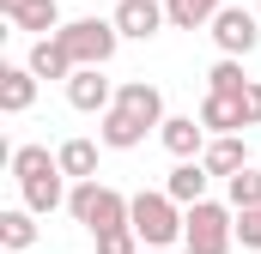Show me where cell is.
<instances>
[{
  "label": "cell",
  "instance_id": "obj_1",
  "mask_svg": "<svg viewBox=\"0 0 261 254\" xmlns=\"http://www.w3.org/2000/svg\"><path fill=\"white\" fill-rule=\"evenodd\" d=\"M128 224L140 230V242L146 248H170V242H182V230H189V206L182 200H170L164 188H140L134 194V206H128Z\"/></svg>",
  "mask_w": 261,
  "mask_h": 254
},
{
  "label": "cell",
  "instance_id": "obj_2",
  "mask_svg": "<svg viewBox=\"0 0 261 254\" xmlns=\"http://www.w3.org/2000/svg\"><path fill=\"white\" fill-rule=\"evenodd\" d=\"M128 206H134V194H116L110 182H97V176L73 182V194H67V212H73L91 236L110 230V224H128Z\"/></svg>",
  "mask_w": 261,
  "mask_h": 254
},
{
  "label": "cell",
  "instance_id": "obj_3",
  "mask_svg": "<svg viewBox=\"0 0 261 254\" xmlns=\"http://www.w3.org/2000/svg\"><path fill=\"white\" fill-rule=\"evenodd\" d=\"M182 242H189V254H231V242H237V206L231 200L225 206L219 200H195Z\"/></svg>",
  "mask_w": 261,
  "mask_h": 254
},
{
  "label": "cell",
  "instance_id": "obj_4",
  "mask_svg": "<svg viewBox=\"0 0 261 254\" xmlns=\"http://www.w3.org/2000/svg\"><path fill=\"white\" fill-rule=\"evenodd\" d=\"M55 37L67 43V55H73L79 67H110V61H116V49H122L116 18H73V24H61Z\"/></svg>",
  "mask_w": 261,
  "mask_h": 254
},
{
  "label": "cell",
  "instance_id": "obj_5",
  "mask_svg": "<svg viewBox=\"0 0 261 254\" xmlns=\"http://www.w3.org/2000/svg\"><path fill=\"white\" fill-rule=\"evenodd\" d=\"M206 37L219 43V55H255L261 24H255V12H249V6H219V12H213V24H206Z\"/></svg>",
  "mask_w": 261,
  "mask_h": 254
},
{
  "label": "cell",
  "instance_id": "obj_6",
  "mask_svg": "<svg viewBox=\"0 0 261 254\" xmlns=\"http://www.w3.org/2000/svg\"><path fill=\"white\" fill-rule=\"evenodd\" d=\"M116 30L128 37V43H152L164 24H170V12H164V0H116Z\"/></svg>",
  "mask_w": 261,
  "mask_h": 254
},
{
  "label": "cell",
  "instance_id": "obj_7",
  "mask_svg": "<svg viewBox=\"0 0 261 254\" xmlns=\"http://www.w3.org/2000/svg\"><path fill=\"white\" fill-rule=\"evenodd\" d=\"M67 103H73L79 115H103V109L116 103V85L103 79V67H79V73L67 79Z\"/></svg>",
  "mask_w": 261,
  "mask_h": 254
},
{
  "label": "cell",
  "instance_id": "obj_8",
  "mask_svg": "<svg viewBox=\"0 0 261 254\" xmlns=\"http://www.w3.org/2000/svg\"><path fill=\"white\" fill-rule=\"evenodd\" d=\"M97 121H103V127H97V139H103L110 151H134V145H146V133H152V127L140 121L134 109H122V103H110Z\"/></svg>",
  "mask_w": 261,
  "mask_h": 254
},
{
  "label": "cell",
  "instance_id": "obj_9",
  "mask_svg": "<svg viewBox=\"0 0 261 254\" xmlns=\"http://www.w3.org/2000/svg\"><path fill=\"white\" fill-rule=\"evenodd\" d=\"M158 139H164V151H170V157H200L213 133H206V121H200V115H164Z\"/></svg>",
  "mask_w": 261,
  "mask_h": 254
},
{
  "label": "cell",
  "instance_id": "obj_10",
  "mask_svg": "<svg viewBox=\"0 0 261 254\" xmlns=\"http://www.w3.org/2000/svg\"><path fill=\"white\" fill-rule=\"evenodd\" d=\"M67 182H73L67 170H43V176H31V182H18V188H24V206H31L37 218H49V212H61L67 194H73Z\"/></svg>",
  "mask_w": 261,
  "mask_h": 254
},
{
  "label": "cell",
  "instance_id": "obj_11",
  "mask_svg": "<svg viewBox=\"0 0 261 254\" xmlns=\"http://www.w3.org/2000/svg\"><path fill=\"white\" fill-rule=\"evenodd\" d=\"M24 67H31L37 79H61V85L79 73V61L67 55V43H61V37H37V43H31V55H24Z\"/></svg>",
  "mask_w": 261,
  "mask_h": 254
},
{
  "label": "cell",
  "instance_id": "obj_12",
  "mask_svg": "<svg viewBox=\"0 0 261 254\" xmlns=\"http://www.w3.org/2000/svg\"><path fill=\"white\" fill-rule=\"evenodd\" d=\"M37 73L31 67H0V115H24L31 103H37Z\"/></svg>",
  "mask_w": 261,
  "mask_h": 254
},
{
  "label": "cell",
  "instance_id": "obj_13",
  "mask_svg": "<svg viewBox=\"0 0 261 254\" xmlns=\"http://www.w3.org/2000/svg\"><path fill=\"white\" fill-rule=\"evenodd\" d=\"M200 164H206L213 176H237V170L249 164V139H243V133H213L206 151H200Z\"/></svg>",
  "mask_w": 261,
  "mask_h": 254
},
{
  "label": "cell",
  "instance_id": "obj_14",
  "mask_svg": "<svg viewBox=\"0 0 261 254\" xmlns=\"http://www.w3.org/2000/svg\"><path fill=\"white\" fill-rule=\"evenodd\" d=\"M206 182H213V170L200 157H176V170L164 176V194L182 200V206H195V200H206Z\"/></svg>",
  "mask_w": 261,
  "mask_h": 254
},
{
  "label": "cell",
  "instance_id": "obj_15",
  "mask_svg": "<svg viewBox=\"0 0 261 254\" xmlns=\"http://www.w3.org/2000/svg\"><path fill=\"white\" fill-rule=\"evenodd\" d=\"M200 121H206V133H243V127H249V115H243V97L206 91V97H200Z\"/></svg>",
  "mask_w": 261,
  "mask_h": 254
},
{
  "label": "cell",
  "instance_id": "obj_16",
  "mask_svg": "<svg viewBox=\"0 0 261 254\" xmlns=\"http://www.w3.org/2000/svg\"><path fill=\"white\" fill-rule=\"evenodd\" d=\"M116 103H122V109H134L146 127H164V91H158V85H146V79L116 85Z\"/></svg>",
  "mask_w": 261,
  "mask_h": 254
},
{
  "label": "cell",
  "instance_id": "obj_17",
  "mask_svg": "<svg viewBox=\"0 0 261 254\" xmlns=\"http://www.w3.org/2000/svg\"><path fill=\"white\" fill-rule=\"evenodd\" d=\"M6 18H12V30H31V37H55V30H61V0H18Z\"/></svg>",
  "mask_w": 261,
  "mask_h": 254
},
{
  "label": "cell",
  "instance_id": "obj_18",
  "mask_svg": "<svg viewBox=\"0 0 261 254\" xmlns=\"http://www.w3.org/2000/svg\"><path fill=\"white\" fill-rule=\"evenodd\" d=\"M0 242L12 254H24L37 242V212H31V206H6V212H0Z\"/></svg>",
  "mask_w": 261,
  "mask_h": 254
},
{
  "label": "cell",
  "instance_id": "obj_19",
  "mask_svg": "<svg viewBox=\"0 0 261 254\" xmlns=\"http://www.w3.org/2000/svg\"><path fill=\"white\" fill-rule=\"evenodd\" d=\"M6 164H12V182H31V176H43V170H61V157H55L49 145H12Z\"/></svg>",
  "mask_w": 261,
  "mask_h": 254
},
{
  "label": "cell",
  "instance_id": "obj_20",
  "mask_svg": "<svg viewBox=\"0 0 261 254\" xmlns=\"http://www.w3.org/2000/svg\"><path fill=\"white\" fill-rule=\"evenodd\" d=\"M219 6H225V0H164V12H170V30H206Z\"/></svg>",
  "mask_w": 261,
  "mask_h": 254
},
{
  "label": "cell",
  "instance_id": "obj_21",
  "mask_svg": "<svg viewBox=\"0 0 261 254\" xmlns=\"http://www.w3.org/2000/svg\"><path fill=\"white\" fill-rule=\"evenodd\" d=\"M249 73H243V55H219L213 73H206V91H225V97H243Z\"/></svg>",
  "mask_w": 261,
  "mask_h": 254
},
{
  "label": "cell",
  "instance_id": "obj_22",
  "mask_svg": "<svg viewBox=\"0 0 261 254\" xmlns=\"http://www.w3.org/2000/svg\"><path fill=\"white\" fill-rule=\"evenodd\" d=\"M55 157H61V170L73 176V182H85V176H97V145H91V139H67V145L55 151Z\"/></svg>",
  "mask_w": 261,
  "mask_h": 254
},
{
  "label": "cell",
  "instance_id": "obj_23",
  "mask_svg": "<svg viewBox=\"0 0 261 254\" xmlns=\"http://www.w3.org/2000/svg\"><path fill=\"white\" fill-rule=\"evenodd\" d=\"M225 194H231V206H237V212L261 206V170H255V164H243L237 176H225Z\"/></svg>",
  "mask_w": 261,
  "mask_h": 254
},
{
  "label": "cell",
  "instance_id": "obj_24",
  "mask_svg": "<svg viewBox=\"0 0 261 254\" xmlns=\"http://www.w3.org/2000/svg\"><path fill=\"white\" fill-rule=\"evenodd\" d=\"M97 254H140V230H134V224H110V230H97Z\"/></svg>",
  "mask_w": 261,
  "mask_h": 254
},
{
  "label": "cell",
  "instance_id": "obj_25",
  "mask_svg": "<svg viewBox=\"0 0 261 254\" xmlns=\"http://www.w3.org/2000/svg\"><path fill=\"white\" fill-rule=\"evenodd\" d=\"M237 242H243V248H261V206L237 212Z\"/></svg>",
  "mask_w": 261,
  "mask_h": 254
},
{
  "label": "cell",
  "instance_id": "obj_26",
  "mask_svg": "<svg viewBox=\"0 0 261 254\" xmlns=\"http://www.w3.org/2000/svg\"><path fill=\"white\" fill-rule=\"evenodd\" d=\"M243 115H249V127H261V79L243 85Z\"/></svg>",
  "mask_w": 261,
  "mask_h": 254
},
{
  "label": "cell",
  "instance_id": "obj_27",
  "mask_svg": "<svg viewBox=\"0 0 261 254\" xmlns=\"http://www.w3.org/2000/svg\"><path fill=\"white\" fill-rule=\"evenodd\" d=\"M12 6H18V0H0V12H12Z\"/></svg>",
  "mask_w": 261,
  "mask_h": 254
}]
</instances>
